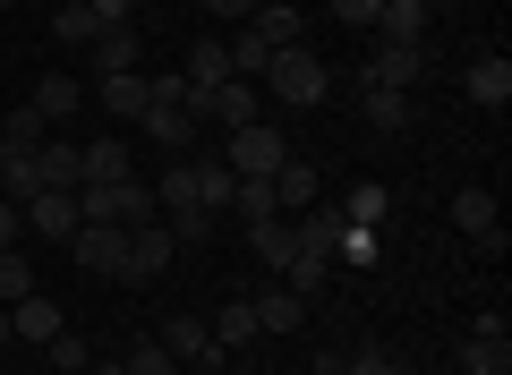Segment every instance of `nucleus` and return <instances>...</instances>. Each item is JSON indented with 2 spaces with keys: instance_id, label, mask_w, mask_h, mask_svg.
Masks as SVG:
<instances>
[{
  "instance_id": "obj_1",
  "label": "nucleus",
  "mask_w": 512,
  "mask_h": 375,
  "mask_svg": "<svg viewBox=\"0 0 512 375\" xmlns=\"http://www.w3.org/2000/svg\"><path fill=\"white\" fill-rule=\"evenodd\" d=\"M256 94H274L282 111H316V103L333 94V69L308 52V43H291V52H274V60H265V86H256Z\"/></svg>"
},
{
  "instance_id": "obj_2",
  "label": "nucleus",
  "mask_w": 512,
  "mask_h": 375,
  "mask_svg": "<svg viewBox=\"0 0 512 375\" xmlns=\"http://www.w3.org/2000/svg\"><path fill=\"white\" fill-rule=\"evenodd\" d=\"M222 162H231L239 179H274L282 162H291V137H282L274 120H248V128H231V145H222Z\"/></svg>"
},
{
  "instance_id": "obj_3",
  "label": "nucleus",
  "mask_w": 512,
  "mask_h": 375,
  "mask_svg": "<svg viewBox=\"0 0 512 375\" xmlns=\"http://www.w3.org/2000/svg\"><path fill=\"white\" fill-rule=\"evenodd\" d=\"M419 77H427V43H376V35H367L359 86H402V94H419Z\"/></svg>"
},
{
  "instance_id": "obj_4",
  "label": "nucleus",
  "mask_w": 512,
  "mask_h": 375,
  "mask_svg": "<svg viewBox=\"0 0 512 375\" xmlns=\"http://www.w3.org/2000/svg\"><path fill=\"white\" fill-rule=\"evenodd\" d=\"M453 375H512V324L504 316H478L470 341H461V367Z\"/></svg>"
},
{
  "instance_id": "obj_5",
  "label": "nucleus",
  "mask_w": 512,
  "mask_h": 375,
  "mask_svg": "<svg viewBox=\"0 0 512 375\" xmlns=\"http://www.w3.org/2000/svg\"><path fill=\"white\" fill-rule=\"evenodd\" d=\"M69 256H77L86 273H103V282H120V265H128V231H120V222H77Z\"/></svg>"
},
{
  "instance_id": "obj_6",
  "label": "nucleus",
  "mask_w": 512,
  "mask_h": 375,
  "mask_svg": "<svg viewBox=\"0 0 512 375\" xmlns=\"http://www.w3.org/2000/svg\"><path fill=\"white\" fill-rule=\"evenodd\" d=\"M453 231L478 239L487 256H504V214H495V188H453Z\"/></svg>"
},
{
  "instance_id": "obj_7",
  "label": "nucleus",
  "mask_w": 512,
  "mask_h": 375,
  "mask_svg": "<svg viewBox=\"0 0 512 375\" xmlns=\"http://www.w3.org/2000/svg\"><path fill=\"white\" fill-rule=\"evenodd\" d=\"M171 256H180L171 222H146V231H128V265H120V282H163Z\"/></svg>"
},
{
  "instance_id": "obj_8",
  "label": "nucleus",
  "mask_w": 512,
  "mask_h": 375,
  "mask_svg": "<svg viewBox=\"0 0 512 375\" xmlns=\"http://www.w3.org/2000/svg\"><path fill=\"white\" fill-rule=\"evenodd\" d=\"M18 214H26V239H60V248H69L77 239V188H43V197H26Z\"/></svg>"
},
{
  "instance_id": "obj_9",
  "label": "nucleus",
  "mask_w": 512,
  "mask_h": 375,
  "mask_svg": "<svg viewBox=\"0 0 512 375\" xmlns=\"http://www.w3.org/2000/svg\"><path fill=\"white\" fill-rule=\"evenodd\" d=\"M137 60H146V35H137V26H103V35L86 43V77H128Z\"/></svg>"
},
{
  "instance_id": "obj_10",
  "label": "nucleus",
  "mask_w": 512,
  "mask_h": 375,
  "mask_svg": "<svg viewBox=\"0 0 512 375\" xmlns=\"http://www.w3.org/2000/svg\"><path fill=\"white\" fill-rule=\"evenodd\" d=\"M154 341H163V350L180 358V367H222V358H231V350H214V333H205V316H171V324H163Z\"/></svg>"
},
{
  "instance_id": "obj_11",
  "label": "nucleus",
  "mask_w": 512,
  "mask_h": 375,
  "mask_svg": "<svg viewBox=\"0 0 512 375\" xmlns=\"http://www.w3.org/2000/svg\"><path fill=\"white\" fill-rule=\"evenodd\" d=\"M94 103H103L111 120L137 128V120H146V103H154V77H146V69H128V77H94Z\"/></svg>"
},
{
  "instance_id": "obj_12",
  "label": "nucleus",
  "mask_w": 512,
  "mask_h": 375,
  "mask_svg": "<svg viewBox=\"0 0 512 375\" xmlns=\"http://www.w3.org/2000/svg\"><path fill=\"white\" fill-rule=\"evenodd\" d=\"M128 171H137V162H128V137H86L77 145V188H86V179L103 188V179H128Z\"/></svg>"
},
{
  "instance_id": "obj_13",
  "label": "nucleus",
  "mask_w": 512,
  "mask_h": 375,
  "mask_svg": "<svg viewBox=\"0 0 512 375\" xmlns=\"http://www.w3.org/2000/svg\"><path fill=\"white\" fill-rule=\"evenodd\" d=\"M35 111L43 120H77V111H86V77L77 69H43L35 77Z\"/></svg>"
},
{
  "instance_id": "obj_14",
  "label": "nucleus",
  "mask_w": 512,
  "mask_h": 375,
  "mask_svg": "<svg viewBox=\"0 0 512 375\" xmlns=\"http://www.w3.org/2000/svg\"><path fill=\"white\" fill-rule=\"evenodd\" d=\"M461 86H470V103H478V111H504V103H512V60H504V52H478Z\"/></svg>"
},
{
  "instance_id": "obj_15",
  "label": "nucleus",
  "mask_w": 512,
  "mask_h": 375,
  "mask_svg": "<svg viewBox=\"0 0 512 375\" xmlns=\"http://www.w3.org/2000/svg\"><path fill=\"white\" fill-rule=\"evenodd\" d=\"M60 324H69V316H60V307L43 299V290H26V299L9 307V341H35V350H43V341L60 333Z\"/></svg>"
},
{
  "instance_id": "obj_16",
  "label": "nucleus",
  "mask_w": 512,
  "mask_h": 375,
  "mask_svg": "<svg viewBox=\"0 0 512 375\" xmlns=\"http://www.w3.org/2000/svg\"><path fill=\"white\" fill-rule=\"evenodd\" d=\"M248 307H256V333H299V324H308V299H299V290H282V282L256 290Z\"/></svg>"
},
{
  "instance_id": "obj_17",
  "label": "nucleus",
  "mask_w": 512,
  "mask_h": 375,
  "mask_svg": "<svg viewBox=\"0 0 512 375\" xmlns=\"http://www.w3.org/2000/svg\"><path fill=\"white\" fill-rule=\"evenodd\" d=\"M367 35L376 43H427V0H384Z\"/></svg>"
},
{
  "instance_id": "obj_18",
  "label": "nucleus",
  "mask_w": 512,
  "mask_h": 375,
  "mask_svg": "<svg viewBox=\"0 0 512 375\" xmlns=\"http://www.w3.org/2000/svg\"><path fill=\"white\" fill-rule=\"evenodd\" d=\"M316 188H325V179H316V162H282V171H274V214H308V205H316Z\"/></svg>"
},
{
  "instance_id": "obj_19",
  "label": "nucleus",
  "mask_w": 512,
  "mask_h": 375,
  "mask_svg": "<svg viewBox=\"0 0 512 375\" xmlns=\"http://www.w3.org/2000/svg\"><path fill=\"white\" fill-rule=\"evenodd\" d=\"M137 128H146L163 154H188V145H197V120H188L180 103H146V120H137Z\"/></svg>"
},
{
  "instance_id": "obj_20",
  "label": "nucleus",
  "mask_w": 512,
  "mask_h": 375,
  "mask_svg": "<svg viewBox=\"0 0 512 375\" xmlns=\"http://www.w3.org/2000/svg\"><path fill=\"white\" fill-rule=\"evenodd\" d=\"M299 26H308V18H299L291 0H256V9H248V35H265L274 52H291V43H299Z\"/></svg>"
},
{
  "instance_id": "obj_21",
  "label": "nucleus",
  "mask_w": 512,
  "mask_h": 375,
  "mask_svg": "<svg viewBox=\"0 0 512 375\" xmlns=\"http://www.w3.org/2000/svg\"><path fill=\"white\" fill-rule=\"evenodd\" d=\"M359 120L393 137V128H410V94L402 86H359Z\"/></svg>"
},
{
  "instance_id": "obj_22",
  "label": "nucleus",
  "mask_w": 512,
  "mask_h": 375,
  "mask_svg": "<svg viewBox=\"0 0 512 375\" xmlns=\"http://www.w3.org/2000/svg\"><path fill=\"white\" fill-rule=\"evenodd\" d=\"M43 137H52V120H43L35 103H18V111H9V128H0V154H35Z\"/></svg>"
},
{
  "instance_id": "obj_23",
  "label": "nucleus",
  "mask_w": 512,
  "mask_h": 375,
  "mask_svg": "<svg viewBox=\"0 0 512 375\" xmlns=\"http://www.w3.org/2000/svg\"><path fill=\"white\" fill-rule=\"evenodd\" d=\"M222 52H231V77H248V86H256V77H265V60H274V43L248 35V26H231V43H222Z\"/></svg>"
},
{
  "instance_id": "obj_24",
  "label": "nucleus",
  "mask_w": 512,
  "mask_h": 375,
  "mask_svg": "<svg viewBox=\"0 0 512 375\" xmlns=\"http://www.w3.org/2000/svg\"><path fill=\"white\" fill-rule=\"evenodd\" d=\"M205 333H214V350H248V341H256V307H248V299H231L214 324H205Z\"/></svg>"
},
{
  "instance_id": "obj_25",
  "label": "nucleus",
  "mask_w": 512,
  "mask_h": 375,
  "mask_svg": "<svg viewBox=\"0 0 512 375\" xmlns=\"http://www.w3.org/2000/svg\"><path fill=\"white\" fill-rule=\"evenodd\" d=\"M43 367H52V375H86V367H94V350H86V333H69V324H60V333L43 341Z\"/></svg>"
},
{
  "instance_id": "obj_26",
  "label": "nucleus",
  "mask_w": 512,
  "mask_h": 375,
  "mask_svg": "<svg viewBox=\"0 0 512 375\" xmlns=\"http://www.w3.org/2000/svg\"><path fill=\"white\" fill-rule=\"evenodd\" d=\"M35 162H43V188H77V145L69 137H43Z\"/></svg>"
},
{
  "instance_id": "obj_27",
  "label": "nucleus",
  "mask_w": 512,
  "mask_h": 375,
  "mask_svg": "<svg viewBox=\"0 0 512 375\" xmlns=\"http://www.w3.org/2000/svg\"><path fill=\"white\" fill-rule=\"evenodd\" d=\"M265 214H274V179H239L231 188V222L248 231V222H265Z\"/></svg>"
},
{
  "instance_id": "obj_28",
  "label": "nucleus",
  "mask_w": 512,
  "mask_h": 375,
  "mask_svg": "<svg viewBox=\"0 0 512 375\" xmlns=\"http://www.w3.org/2000/svg\"><path fill=\"white\" fill-rule=\"evenodd\" d=\"M26 290H35V265H26L18 248H0V307H18Z\"/></svg>"
},
{
  "instance_id": "obj_29",
  "label": "nucleus",
  "mask_w": 512,
  "mask_h": 375,
  "mask_svg": "<svg viewBox=\"0 0 512 375\" xmlns=\"http://www.w3.org/2000/svg\"><path fill=\"white\" fill-rule=\"evenodd\" d=\"M342 214L359 222V231H384V214H393V188H359V197H350Z\"/></svg>"
},
{
  "instance_id": "obj_30",
  "label": "nucleus",
  "mask_w": 512,
  "mask_h": 375,
  "mask_svg": "<svg viewBox=\"0 0 512 375\" xmlns=\"http://www.w3.org/2000/svg\"><path fill=\"white\" fill-rule=\"evenodd\" d=\"M52 35H60V43H94L103 26H94V9H86V0H69V9H52Z\"/></svg>"
},
{
  "instance_id": "obj_31",
  "label": "nucleus",
  "mask_w": 512,
  "mask_h": 375,
  "mask_svg": "<svg viewBox=\"0 0 512 375\" xmlns=\"http://www.w3.org/2000/svg\"><path fill=\"white\" fill-rule=\"evenodd\" d=\"M342 375H410V367H402L393 350H384V341H367L359 358H342Z\"/></svg>"
},
{
  "instance_id": "obj_32",
  "label": "nucleus",
  "mask_w": 512,
  "mask_h": 375,
  "mask_svg": "<svg viewBox=\"0 0 512 375\" xmlns=\"http://www.w3.org/2000/svg\"><path fill=\"white\" fill-rule=\"evenodd\" d=\"M214 231H222V214H205V205L197 214H171V239H180V248H205Z\"/></svg>"
},
{
  "instance_id": "obj_33",
  "label": "nucleus",
  "mask_w": 512,
  "mask_h": 375,
  "mask_svg": "<svg viewBox=\"0 0 512 375\" xmlns=\"http://www.w3.org/2000/svg\"><path fill=\"white\" fill-rule=\"evenodd\" d=\"M128 375H180V358H171L163 341H137V350H128Z\"/></svg>"
},
{
  "instance_id": "obj_34",
  "label": "nucleus",
  "mask_w": 512,
  "mask_h": 375,
  "mask_svg": "<svg viewBox=\"0 0 512 375\" xmlns=\"http://www.w3.org/2000/svg\"><path fill=\"white\" fill-rule=\"evenodd\" d=\"M333 256H350V265H376V231H359V222L342 214V239H333Z\"/></svg>"
},
{
  "instance_id": "obj_35",
  "label": "nucleus",
  "mask_w": 512,
  "mask_h": 375,
  "mask_svg": "<svg viewBox=\"0 0 512 375\" xmlns=\"http://www.w3.org/2000/svg\"><path fill=\"white\" fill-rule=\"evenodd\" d=\"M325 9H333V18L350 26V35H367V26H376V9H384V0H325Z\"/></svg>"
},
{
  "instance_id": "obj_36",
  "label": "nucleus",
  "mask_w": 512,
  "mask_h": 375,
  "mask_svg": "<svg viewBox=\"0 0 512 375\" xmlns=\"http://www.w3.org/2000/svg\"><path fill=\"white\" fill-rule=\"evenodd\" d=\"M94 26H137V0H86Z\"/></svg>"
},
{
  "instance_id": "obj_37",
  "label": "nucleus",
  "mask_w": 512,
  "mask_h": 375,
  "mask_svg": "<svg viewBox=\"0 0 512 375\" xmlns=\"http://www.w3.org/2000/svg\"><path fill=\"white\" fill-rule=\"evenodd\" d=\"M248 9L256 0H205V18H222V26H248Z\"/></svg>"
},
{
  "instance_id": "obj_38",
  "label": "nucleus",
  "mask_w": 512,
  "mask_h": 375,
  "mask_svg": "<svg viewBox=\"0 0 512 375\" xmlns=\"http://www.w3.org/2000/svg\"><path fill=\"white\" fill-rule=\"evenodd\" d=\"M18 239H26V214H18L9 197H0V248H18Z\"/></svg>"
},
{
  "instance_id": "obj_39",
  "label": "nucleus",
  "mask_w": 512,
  "mask_h": 375,
  "mask_svg": "<svg viewBox=\"0 0 512 375\" xmlns=\"http://www.w3.org/2000/svg\"><path fill=\"white\" fill-rule=\"evenodd\" d=\"M86 375H128V358H94V367Z\"/></svg>"
},
{
  "instance_id": "obj_40",
  "label": "nucleus",
  "mask_w": 512,
  "mask_h": 375,
  "mask_svg": "<svg viewBox=\"0 0 512 375\" xmlns=\"http://www.w3.org/2000/svg\"><path fill=\"white\" fill-rule=\"evenodd\" d=\"M0 350H9V307H0Z\"/></svg>"
},
{
  "instance_id": "obj_41",
  "label": "nucleus",
  "mask_w": 512,
  "mask_h": 375,
  "mask_svg": "<svg viewBox=\"0 0 512 375\" xmlns=\"http://www.w3.org/2000/svg\"><path fill=\"white\" fill-rule=\"evenodd\" d=\"M9 9H18V0H0V18H9Z\"/></svg>"
},
{
  "instance_id": "obj_42",
  "label": "nucleus",
  "mask_w": 512,
  "mask_h": 375,
  "mask_svg": "<svg viewBox=\"0 0 512 375\" xmlns=\"http://www.w3.org/2000/svg\"><path fill=\"white\" fill-rule=\"evenodd\" d=\"M35 375H52V367H35Z\"/></svg>"
}]
</instances>
